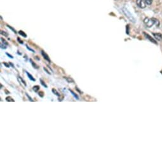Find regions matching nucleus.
I'll return each instance as SVG.
<instances>
[{
    "instance_id": "obj_1",
    "label": "nucleus",
    "mask_w": 162,
    "mask_h": 162,
    "mask_svg": "<svg viewBox=\"0 0 162 162\" xmlns=\"http://www.w3.org/2000/svg\"><path fill=\"white\" fill-rule=\"evenodd\" d=\"M144 22L147 28H151V27L153 26L154 24H155L156 26H158L160 25L159 21H158L157 19H154V18H152V19L146 18L144 19Z\"/></svg>"
},
{
    "instance_id": "obj_2",
    "label": "nucleus",
    "mask_w": 162,
    "mask_h": 162,
    "mask_svg": "<svg viewBox=\"0 0 162 162\" xmlns=\"http://www.w3.org/2000/svg\"><path fill=\"white\" fill-rule=\"evenodd\" d=\"M123 12L125 13V15L127 16V17L129 19L130 21L133 22H135V19L133 17V16L132 15V14H130V13L129 11H128L127 9L123 8Z\"/></svg>"
},
{
    "instance_id": "obj_3",
    "label": "nucleus",
    "mask_w": 162,
    "mask_h": 162,
    "mask_svg": "<svg viewBox=\"0 0 162 162\" xmlns=\"http://www.w3.org/2000/svg\"><path fill=\"white\" fill-rule=\"evenodd\" d=\"M137 6L141 8H144L146 6V0H136Z\"/></svg>"
},
{
    "instance_id": "obj_4",
    "label": "nucleus",
    "mask_w": 162,
    "mask_h": 162,
    "mask_svg": "<svg viewBox=\"0 0 162 162\" xmlns=\"http://www.w3.org/2000/svg\"><path fill=\"white\" fill-rule=\"evenodd\" d=\"M153 35L154 36L155 38H156L158 40V41H161V40H162V35H161V34H160V33H156V34L154 33Z\"/></svg>"
},
{
    "instance_id": "obj_5",
    "label": "nucleus",
    "mask_w": 162,
    "mask_h": 162,
    "mask_svg": "<svg viewBox=\"0 0 162 162\" xmlns=\"http://www.w3.org/2000/svg\"><path fill=\"white\" fill-rule=\"evenodd\" d=\"M42 55L43 56L44 59H45V60H46L47 61H48L49 62H50V58H49V57H48V55H47V54H46V53H45V52L42 51Z\"/></svg>"
},
{
    "instance_id": "obj_6",
    "label": "nucleus",
    "mask_w": 162,
    "mask_h": 162,
    "mask_svg": "<svg viewBox=\"0 0 162 162\" xmlns=\"http://www.w3.org/2000/svg\"><path fill=\"white\" fill-rule=\"evenodd\" d=\"M26 72L27 75H28V78H29V80H31V81H33V82H35V81H36L35 78H34L33 76L31 75V74H29L28 72H27V71H26Z\"/></svg>"
},
{
    "instance_id": "obj_7",
    "label": "nucleus",
    "mask_w": 162,
    "mask_h": 162,
    "mask_svg": "<svg viewBox=\"0 0 162 162\" xmlns=\"http://www.w3.org/2000/svg\"><path fill=\"white\" fill-rule=\"evenodd\" d=\"M64 78L67 80V82L68 83H74V80L72 78H71L64 77Z\"/></svg>"
},
{
    "instance_id": "obj_8",
    "label": "nucleus",
    "mask_w": 162,
    "mask_h": 162,
    "mask_svg": "<svg viewBox=\"0 0 162 162\" xmlns=\"http://www.w3.org/2000/svg\"><path fill=\"white\" fill-rule=\"evenodd\" d=\"M39 89V86H38V85H36L33 87V90H35V92H38Z\"/></svg>"
},
{
    "instance_id": "obj_9",
    "label": "nucleus",
    "mask_w": 162,
    "mask_h": 162,
    "mask_svg": "<svg viewBox=\"0 0 162 162\" xmlns=\"http://www.w3.org/2000/svg\"><path fill=\"white\" fill-rule=\"evenodd\" d=\"M30 61H31V63L32 64V65H33V66L34 67H35L36 69H38V66H37L35 63H34V62L33 61L32 59H30Z\"/></svg>"
},
{
    "instance_id": "obj_10",
    "label": "nucleus",
    "mask_w": 162,
    "mask_h": 162,
    "mask_svg": "<svg viewBox=\"0 0 162 162\" xmlns=\"http://www.w3.org/2000/svg\"><path fill=\"white\" fill-rule=\"evenodd\" d=\"M69 91H70V92H71V93L73 94V95L74 96H75V97L76 98V99H79V98H78V96L76 95V93H74V92H73V91H72L71 90H69Z\"/></svg>"
},
{
    "instance_id": "obj_11",
    "label": "nucleus",
    "mask_w": 162,
    "mask_h": 162,
    "mask_svg": "<svg viewBox=\"0 0 162 162\" xmlns=\"http://www.w3.org/2000/svg\"><path fill=\"white\" fill-rule=\"evenodd\" d=\"M40 82H41V84H42V85L43 87H45V88H47V85H46L45 83L43 81L42 79H40Z\"/></svg>"
},
{
    "instance_id": "obj_12",
    "label": "nucleus",
    "mask_w": 162,
    "mask_h": 162,
    "mask_svg": "<svg viewBox=\"0 0 162 162\" xmlns=\"http://www.w3.org/2000/svg\"><path fill=\"white\" fill-rule=\"evenodd\" d=\"M19 79L20 80H21V82H22V83L24 84V85L26 87V85H26V82H25V81H24V80H22V78H21V77H20V76L19 77Z\"/></svg>"
},
{
    "instance_id": "obj_13",
    "label": "nucleus",
    "mask_w": 162,
    "mask_h": 162,
    "mask_svg": "<svg viewBox=\"0 0 162 162\" xmlns=\"http://www.w3.org/2000/svg\"><path fill=\"white\" fill-rule=\"evenodd\" d=\"M52 92H53V93H54V94H55L56 96H59L60 95H59V93H57V90H55V89H52Z\"/></svg>"
},
{
    "instance_id": "obj_14",
    "label": "nucleus",
    "mask_w": 162,
    "mask_h": 162,
    "mask_svg": "<svg viewBox=\"0 0 162 162\" xmlns=\"http://www.w3.org/2000/svg\"><path fill=\"white\" fill-rule=\"evenodd\" d=\"M152 1H153V0H146V4L147 5H151L152 3Z\"/></svg>"
},
{
    "instance_id": "obj_15",
    "label": "nucleus",
    "mask_w": 162,
    "mask_h": 162,
    "mask_svg": "<svg viewBox=\"0 0 162 162\" xmlns=\"http://www.w3.org/2000/svg\"><path fill=\"white\" fill-rule=\"evenodd\" d=\"M6 100H7V101H14V100L12 99V98H11V97H6Z\"/></svg>"
},
{
    "instance_id": "obj_16",
    "label": "nucleus",
    "mask_w": 162,
    "mask_h": 162,
    "mask_svg": "<svg viewBox=\"0 0 162 162\" xmlns=\"http://www.w3.org/2000/svg\"><path fill=\"white\" fill-rule=\"evenodd\" d=\"M19 34H20V35H22V36H23L24 37H25V38H26V37H27V36H26V34H25V33H23L22 31H20V32H19Z\"/></svg>"
},
{
    "instance_id": "obj_17",
    "label": "nucleus",
    "mask_w": 162,
    "mask_h": 162,
    "mask_svg": "<svg viewBox=\"0 0 162 162\" xmlns=\"http://www.w3.org/2000/svg\"><path fill=\"white\" fill-rule=\"evenodd\" d=\"M1 39L2 43H3V44H5V45H8V43H6V41H5V40H3V38H1Z\"/></svg>"
},
{
    "instance_id": "obj_18",
    "label": "nucleus",
    "mask_w": 162,
    "mask_h": 162,
    "mask_svg": "<svg viewBox=\"0 0 162 162\" xmlns=\"http://www.w3.org/2000/svg\"><path fill=\"white\" fill-rule=\"evenodd\" d=\"M1 35H5V36H8V34H7V33H5V32L1 31Z\"/></svg>"
},
{
    "instance_id": "obj_19",
    "label": "nucleus",
    "mask_w": 162,
    "mask_h": 162,
    "mask_svg": "<svg viewBox=\"0 0 162 162\" xmlns=\"http://www.w3.org/2000/svg\"><path fill=\"white\" fill-rule=\"evenodd\" d=\"M39 96L41 97H43V92H39Z\"/></svg>"
},
{
    "instance_id": "obj_20",
    "label": "nucleus",
    "mask_w": 162,
    "mask_h": 162,
    "mask_svg": "<svg viewBox=\"0 0 162 162\" xmlns=\"http://www.w3.org/2000/svg\"><path fill=\"white\" fill-rule=\"evenodd\" d=\"M26 96H28V99H29L30 100H31V101H33V99H31V97H30V96H29L28 95V93H26Z\"/></svg>"
},
{
    "instance_id": "obj_21",
    "label": "nucleus",
    "mask_w": 162,
    "mask_h": 162,
    "mask_svg": "<svg viewBox=\"0 0 162 162\" xmlns=\"http://www.w3.org/2000/svg\"><path fill=\"white\" fill-rule=\"evenodd\" d=\"M6 55H7L10 57V58H11V59H13V56H12V55H10V54H9V53H6Z\"/></svg>"
},
{
    "instance_id": "obj_22",
    "label": "nucleus",
    "mask_w": 162,
    "mask_h": 162,
    "mask_svg": "<svg viewBox=\"0 0 162 162\" xmlns=\"http://www.w3.org/2000/svg\"><path fill=\"white\" fill-rule=\"evenodd\" d=\"M3 64H4L6 67H10V65L8 64H6V63L4 62V63H3Z\"/></svg>"
},
{
    "instance_id": "obj_23",
    "label": "nucleus",
    "mask_w": 162,
    "mask_h": 162,
    "mask_svg": "<svg viewBox=\"0 0 162 162\" xmlns=\"http://www.w3.org/2000/svg\"><path fill=\"white\" fill-rule=\"evenodd\" d=\"M43 69H44V70H45V71H46V72L47 73H48V74H49V75H50V72L48 71V70H47V69H46V68H45V67H44V68H43Z\"/></svg>"
}]
</instances>
